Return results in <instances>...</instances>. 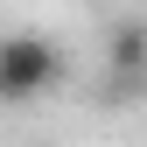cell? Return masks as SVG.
I'll use <instances>...</instances> for the list:
<instances>
[{
	"label": "cell",
	"mask_w": 147,
	"mask_h": 147,
	"mask_svg": "<svg viewBox=\"0 0 147 147\" xmlns=\"http://www.w3.org/2000/svg\"><path fill=\"white\" fill-rule=\"evenodd\" d=\"M63 84V49L49 35H0V105H35Z\"/></svg>",
	"instance_id": "obj_1"
},
{
	"label": "cell",
	"mask_w": 147,
	"mask_h": 147,
	"mask_svg": "<svg viewBox=\"0 0 147 147\" xmlns=\"http://www.w3.org/2000/svg\"><path fill=\"white\" fill-rule=\"evenodd\" d=\"M105 77L147 84V21H119L112 35H105Z\"/></svg>",
	"instance_id": "obj_2"
}]
</instances>
